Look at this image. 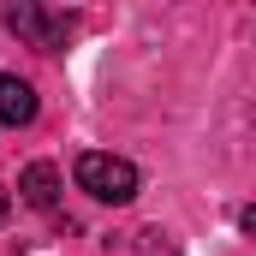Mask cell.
Returning <instances> with one entry per match:
<instances>
[{"mask_svg": "<svg viewBox=\"0 0 256 256\" xmlns=\"http://www.w3.org/2000/svg\"><path fill=\"white\" fill-rule=\"evenodd\" d=\"M36 120V90L18 72H0V126H30Z\"/></svg>", "mask_w": 256, "mask_h": 256, "instance_id": "3", "label": "cell"}, {"mask_svg": "<svg viewBox=\"0 0 256 256\" xmlns=\"http://www.w3.org/2000/svg\"><path fill=\"white\" fill-rule=\"evenodd\" d=\"M18 196H24L30 208H42V214H48V208L60 202V173H54L48 161H30V167L18 173Z\"/></svg>", "mask_w": 256, "mask_h": 256, "instance_id": "4", "label": "cell"}, {"mask_svg": "<svg viewBox=\"0 0 256 256\" xmlns=\"http://www.w3.org/2000/svg\"><path fill=\"white\" fill-rule=\"evenodd\" d=\"M72 173H78V191H90L96 202H114V208H120V202H131V196H137V167H131L126 155L84 149Z\"/></svg>", "mask_w": 256, "mask_h": 256, "instance_id": "1", "label": "cell"}, {"mask_svg": "<svg viewBox=\"0 0 256 256\" xmlns=\"http://www.w3.org/2000/svg\"><path fill=\"white\" fill-rule=\"evenodd\" d=\"M6 208H12V196H6V185H0V220H6Z\"/></svg>", "mask_w": 256, "mask_h": 256, "instance_id": "6", "label": "cell"}, {"mask_svg": "<svg viewBox=\"0 0 256 256\" xmlns=\"http://www.w3.org/2000/svg\"><path fill=\"white\" fill-rule=\"evenodd\" d=\"M0 18H6V30H12V36H24V42H30V48H42V54L66 48V36L78 30V18H72V12H48V6H36V0H12Z\"/></svg>", "mask_w": 256, "mask_h": 256, "instance_id": "2", "label": "cell"}, {"mask_svg": "<svg viewBox=\"0 0 256 256\" xmlns=\"http://www.w3.org/2000/svg\"><path fill=\"white\" fill-rule=\"evenodd\" d=\"M238 226H244V232H250V238H256V202H250V208H244V214H238Z\"/></svg>", "mask_w": 256, "mask_h": 256, "instance_id": "5", "label": "cell"}]
</instances>
